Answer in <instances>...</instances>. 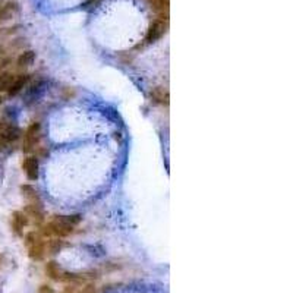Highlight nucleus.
Wrapping results in <instances>:
<instances>
[{
  "label": "nucleus",
  "mask_w": 293,
  "mask_h": 293,
  "mask_svg": "<svg viewBox=\"0 0 293 293\" xmlns=\"http://www.w3.org/2000/svg\"><path fill=\"white\" fill-rule=\"evenodd\" d=\"M81 221H82V217L79 214L54 216L49 221H44L40 226V235L46 239H50V238L63 239V238L71 236L76 230V227L81 224Z\"/></svg>",
  "instance_id": "f257e3e1"
},
{
  "label": "nucleus",
  "mask_w": 293,
  "mask_h": 293,
  "mask_svg": "<svg viewBox=\"0 0 293 293\" xmlns=\"http://www.w3.org/2000/svg\"><path fill=\"white\" fill-rule=\"evenodd\" d=\"M25 246L28 251V257L34 261H43L47 255L46 238L40 235V232H28L25 235Z\"/></svg>",
  "instance_id": "f03ea898"
},
{
  "label": "nucleus",
  "mask_w": 293,
  "mask_h": 293,
  "mask_svg": "<svg viewBox=\"0 0 293 293\" xmlns=\"http://www.w3.org/2000/svg\"><path fill=\"white\" fill-rule=\"evenodd\" d=\"M22 138V129L15 125L9 123L0 131V152L1 154H10L15 151V146Z\"/></svg>",
  "instance_id": "7ed1b4c3"
},
{
  "label": "nucleus",
  "mask_w": 293,
  "mask_h": 293,
  "mask_svg": "<svg viewBox=\"0 0 293 293\" xmlns=\"http://www.w3.org/2000/svg\"><path fill=\"white\" fill-rule=\"evenodd\" d=\"M40 140H41V123L40 122H31L26 129L22 132V151L25 154H31L34 152L38 144H40Z\"/></svg>",
  "instance_id": "20e7f679"
},
{
  "label": "nucleus",
  "mask_w": 293,
  "mask_h": 293,
  "mask_svg": "<svg viewBox=\"0 0 293 293\" xmlns=\"http://www.w3.org/2000/svg\"><path fill=\"white\" fill-rule=\"evenodd\" d=\"M169 29V18L157 16L149 22V26L146 29V38H144V46H149L152 43H157L160 38L166 35Z\"/></svg>",
  "instance_id": "39448f33"
},
{
  "label": "nucleus",
  "mask_w": 293,
  "mask_h": 293,
  "mask_svg": "<svg viewBox=\"0 0 293 293\" xmlns=\"http://www.w3.org/2000/svg\"><path fill=\"white\" fill-rule=\"evenodd\" d=\"M44 273L47 274L49 279L54 280V282H73L75 274H69L66 273L56 261H49L44 264Z\"/></svg>",
  "instance_id": "423d86ee"
},
{
  "label": "nucleus",
  "mask_w": 293,
  "mask_h": 293,
  "mask_svg": "<svg viewBox=\"0 0 293 293\" xmlns=\"http://www.w3.org/2000/svg\"><path fill=\"white\" fill-rule=\"evenodd\" d=\"M21 167H22V171H24V174L26 176L28 180H37L38 179L40 163H38L37 154H28L26 157H24L22 161H21Z\"/></svg>",
  "instance_id": "0eeeda50"
},
{
  "label": "nucleus",
  "mask_w": 293,
  "mask_h": 293,
  "mask_svg": "<svg viewBox=\"0 0 293 293\" xmlns=\"http://www.w3.org/2000/svg\"><path fill=\"white\" fill-rule=\"evenodd\" d=\"M32 73H29V72H18V75H16V78H15V81H13V84L10 85V88L7 90V97H16V96H19L24 90H26L28 88V85H29V82L32 81Z\"/></svg>",
  "instance_id": "6e6552de"
},
{
  "label": "nucleus",
  "mask_w": 293,
  "mask_h": 293,
  "mask_svg": "<svg viewBox=\"0 0 293 293\" xmlns=\"http://www.w3.org/2000/svg\"><path fill=\"white\" fill-rule=\"evenodd\" d=\"M21 12V6L16 0H7L0 7V26H4L6 24L12 22Z\"/></svg>",
  "instance_id": "1a4fd4ad"
},
{
  "label": "nucleus",
  "mask_w": 293,
  "mask_h": 293,
  "mask_svg": "<svg viewBox=\"0 0 293 293\" xmlns=\"http://www.w3.org/2000/svg\"><path fill=\"white\" fill-rule=\"evenodd\" d=\"M10 229L16 236H24V230L26 229V226L29 224V219L28 216L22 211V210H15L10 214Z\"/></svg>",
  "instance_id": "9d476101"
},
{
  "label": "nucleus",
  "mask_w": 293,
  "mask_h": 293,
  "mask_svg": "<svg viewBox=\"0 0 293 293\" xmlns=\"http://www.w3.org/2000/svg\"><path fill=\"white\" fill-rule=\"evenodd\" d=\"M37 59V53L31 49H25L22 50L16 57H15V66H16V72H26L28 68H31L34 65Z\"/></svg>",
  "instance_id": "9b49d317"
},
{
  "label": "nucleus",
  "mask_w": 293,
  "mask_h": 293,
  "mask_svg": "<svg viewBox=\"0 0 293 293\" xmlns=\"http://www.w3.org/2000/svg\"><path fill=\"white\" fill-rule=\"evenodd\" d=\"M26 216H28V219L29 220H32L34 223H37V224H43L44 223V211H43V207H41V201L40 199H37V201H28L26 202V205H25V208L22 210Z\"/></svg>",
  "instance_id": "f8f14e48"
},
{
  "label": "nucleus",
  "mask_w": 293,
  "mask_h": 293,
  "mask_svg": "<svg viewBox=\"0 0 293 293\" xmlns=\"http://www.w3.org/2000/svg\"><path fill=\"white\" fill-rule=\"evenodd\" d=\"M149 100H151V103L152 104H155V106H169V103H170V96H169V90L166 88V87H161V85H158V87H154V88H151V91H149Z\"/></svg>",
  "instance_id": "ddd939ff"
},
{
  "label": "nucleus",
  "mask_w": 293,
  "mask_h": 293,
  "mask_svg": "<svg viewBox=\"0 0 293 293\" xmlns=\"http://www.w3.org/2000/svg\"><path fill=\"white\" fill-rule=\"evenodd\" d=\"M16 75H18V72H16V71H12V69H6L4 72L0 73V94L7 93V90H9L10 85L13 84Z\"/></svg>",
  "instance_id": "4468645a"
},
{
  "label": "nucleus",
  "mask_w": 293,
  "mask_h": 293,
  "mask_svg": "<svg viewBox=\"0 0 293 293\" xmlns=\"http://www.w3.org/2000/svg\"><path fill=\"white\" fill-rule=\"evenodd\" d=\"M151 9L157 13V16L169 18V7H170V0H146Z\"/></svg>",
  "instance_id": "2eb2a0df"
},
{
  "label": "nucleus",
  "mask_w": 293,
  "mask_h": 293,
  "mask_svg": "<svg viewBox=\"0 0 293 293\" xmlns=\"http://www.w3.org/2000/svg\"><path fill=\"white\" fill-rule=\"evenodd\" d=\"M21 192H22V196L26 199V202L28 201H37V199H40L38 195H37L35 188L31 186V185H21Z\"/></svg>",
  "instance_id": "dca6fc26"
},
{
  "label": "nucleus",
  "mask_w": 293,
  "mask_h": 293,
  "mask_svg": "<svg viewBox=\"0 0 293 293\" xmlns=\"http://www.w3.org/2000/svg\"><path fill=\"white\" fill-rule=\"evenodd\" d=\"M15 62V57L10 56V54H4V56H0V73L4 72L6 69H9V66Z\"/></svg>",
  "instance_id": "f3484780"
},
{
  "label": "nucleus",
  "mask_w": 293,
  "mask_h": 293,
  "mask_svg": "<svg viewBox=\"0 0 293 293\" xmlns=\"http://www.w3.org/2000/svg\"><path fill=\"white\" fill-rule=\"evenodd\" d=\"M38 293H57L51 286H49V285H41L40 286V289H38Z\"/></svg>",
  "instance_id": "a211bd4d"
},
{
  "label": "nucleus",
  "mask_w": 293,
  "mask_h": 293,
  "mask_svg": "<svg viewBox=\"0 0 293 293\" xmlns=\"http://www.w3.org/2000/svg\"><path fill=\"white\" fill-rule=\"evenodd\" d=\"M9 123H12V122H9V121L6 119V116L0 113V131H1L6 125H9Z\"/></svg>",
  "instance_id": "6ab92c4d"
},
{
  "label": "nucleus",
  "mask_w": 293,
  "mask_h": 293,
  "mask_svg": "<svg viewBox=\"0 0 293 293\" xmlns=\"http://www.w3.org/2000/svg\"><path fill=\"white\" fill-rule=\"evenodd\" d=\"M97 1H98V0H87V1H85V6H87V4H94V3H97Z\"/></svg>",
  "instance_id": "aec40b11"
},
{
  "label": "nucleus",
  "mask_w": 293,
  "mask_h": 293,
  "mask_svg": "<svg viewBox=\"0 0 293 293\" xmlns=\"http://www.w3.org/2000/svg\"><path fill=\"white\" fill-rule=\"evenodd\" d=\"M3 101H4V97H3V96H1V94H0V104H1V103H3Z\"/></svg>",
  "instance_id": "412c9836"
},
{
  "label": "nucleus",
  "mask_w": 293,
  "mask_h": 293,
  "mask_svg": "<svg viewBox=\"0 0 293 293\" xmlns=\"http://www.w3.org/2000/svg\"><path fill=\"white\" fill-rule=\"evenodd\" d=\"M6 1H7V0H0V7H1V6H3V4L6 3Z\"/></svg>",
  "instance_id": "4be33fe9"
}]
</instances>
